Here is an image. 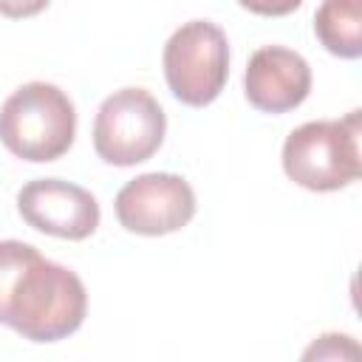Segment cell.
Here are the masks:
<instances>
[{
  "instance_id": "cell-1",
  "label": "cell",
  "mask_w": 362,
  "mask_h": 362,
  "mask_svg": "<svg viewBox=\"0 0 362 362\" xmlns=\"http://www.w3.org/2000/svg\"><path fill=\"white\" fill-rule=\"evenodd\" d=\"M85 311L88 291L71 269L31 243L0 240V325L31 342H57L82 325Z\"/></svg>"
},
{
  "instance_id": "cell-2",
  "label": "cell",
  "mask_w": 362,
  "mask_h": 362,
  "mask_svg": "<svg viewBox=\"0 0 362 362\" xmlns=\"http://www.w3.org/2000/svg\"><path fill=\"white\" fill-rule=\"evenodd\" d=\"M76 136V110L51 82L20 85L0 107V141L23 161H57Z\"/></svg>"
},
{
  "instance_id": "cell-3",
  "label": "cell",
  "mask_w": 362,
  "mask_h": 362,
  "mask_svg": "<svg viewBox=\"0 0 362 362\" xmlns=\"http://www.w3.org/2000/svg\"><path fill=\"white\" fill-rule=\"evenodd\" d=\"M283 170L311 192H334L354 184L362 173L359 110H351L345 119L305 122L291 130L283 144Z\"/></svg>"
},
{
  "instance_id": "cell-4",
  "label": "cell",
  "mask_w": 362,
  "mask_h": 362,
  "mask_svg": "<svg viewBox=\"0 0 362 362\" xmlns=\"http://www.w3.org/2000/svg\"><path fill=\"white\" fill-rule=\"evenodd\" d=\"M161 59L173 96L189 107L215 102L229 76L226 34L209 20H189L175 28Z\"/></svg>"
},
{
  "instance_id": "cell-5",
  "label": "cell",
  "mask_w": 362,
  "mask_h": 362,
  "mask_svg": "<svg viewBox=\"0 0 362 362\" xmlns=\"http://www.w3.org/2000/svg\"><path fill=\"white\" fill-rule=\"evenodd\" d=\"M167 116L144 88L110 93L93 119V150L105 164L133 167L147 161L164 141Z\"/></svg>"
},
{
  "instance_id": "cell-6",
  "label": "cell",
  "mask_w": 362,
  "mask_h": 362,
  "mask_svg": "<svg viewBox=\"0 0 362 362\" xmlns=\"http://www.w3.org/2000/svg\"><path fill=\"white\" fill-rule=\"evenodd\" d=\"M113 206L127 232L158 238L192 221L195 192L175 173H144L119 189Z\"/></svg>"
},
{
  "instance_id": "cell-7",
  "label": "cell",
  "mask_w": 362,
  "mask_h": 362,
  "mask_svg": "<svg viewBox=\"0 0 362 362\" xmlns=\"http://www.w3.org/2000/svg\"><path fill=\"white\" fill-rule=\"evenodd\" d=\"M20 218L54 238L85 240L99 226V204L96 198L71 181L62 178H34L17 192Z\"/></svg>"
},
{
  "instance_id": "cell-8",
  "label": "cell",
  "mask_w": 362,
  "mask_h": 362,
  "mask_svg": "<svg viewBox=\"0 0 362 362\" xmlns=\"http://www.w3.org/2000/svg\"><path fill=\"white\" fill-rule=\"evenodd\" d=\"M243 88L252 107L263 113H286L305 102L311 90V68L291 48L263 45L249 57Z\"/></svg>"
},
{
  "instance_id": "cell-9",
  "label": "cell",
  "mask_w": 362,
  "mask_h": 362,
  "mask_svg": "<svg viewBox=\"0 0 362 362\" xmlns=\"http://www.w3.org/2000/svg\"><path fill=\"white\" fill-rule=\"evenodd\" d=\"M314 34L328 54L356 59L362 54V0H322L314 14Z\"/></svg>"
},
{
  "instance_id": "cell-10",
  "label": "cell",
  "mask_w": 362,
  "mask_h": 362,
  "mask_svg": "<svg viewBox=\"0 0 362 362\" xmlns=\"http://www.w3.org/2000/svg\"><path fill=\"white\" fill-rule=\"evenodd\" d=\"M238 3L260 17H286L303 6V0H238Z\"/></svg>"
},
{
  "instance_id": "cell-11",
  "label": "cell",
  "mask_w": 362,
  "mask_h": 362,
  "mask_svg": "<svg viewBox=\"0 0 362 362\" xmlns=\"http://www.w3.org/2000/svg\"><path fill=\"white\" fill-rule=\"evenodd\" d=\"M51 0H0V14L8 20H23L40 14Z\"/></svg>"
}]
</instances>
